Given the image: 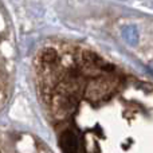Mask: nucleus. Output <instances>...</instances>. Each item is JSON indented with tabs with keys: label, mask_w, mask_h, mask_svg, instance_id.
<instances>
[{
	"label": "nucleus",
	"mask_w": 153,
	"mask_h": 153,
	"mask_svg": "<svg viewBox=\"0 0 153 153\" xmlns=\"http://www.w3.org/2000/svg\"><path fill=\"white\" fill-rule=\"evenodd\" d=\"M59 145H61L62 151L65 153H78L79 149V144H78V138L73 132L66 130L61 134L59 138Z\"/></svg>",
	"instance_id": "obj_1"
},
{
	"label": "nucleus",
	"mask_w": 153,
	"mask_h": 153,
	"mask_svg": "<svg viewBox=\"0 0 153 153\" xmlns=\"http://www.w3.org/2000/svg\"><path fill=\"white\" fill-rule=\"evenodd\" d=\"M56 58H58V55H56V53L54 50H46L43 53V61L46 63H54L56 61Z\"/></svg>",
	"instance_id": "obj_2"
}]
</instances>
